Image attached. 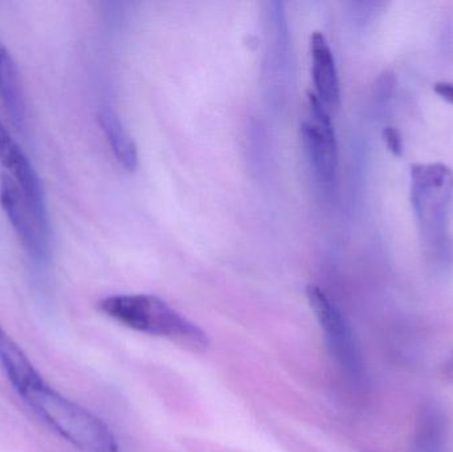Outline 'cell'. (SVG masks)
<instances>
[{
  "mask_svg": "<svg viewBox=\"0 0 453 452\" xmlns=\"http://www.w3.org/2000/svg\"><path fill=\"white\" fill-rule=\"evenodd\" d=\"M98 310L133 331L162 337L191 353L210 347L206 332L183 318L167 303L151 295H113L98 303Z\"/></svg>",
  "mask_w": 453,
  "mask_h": 452,
  "instance_id": "1",
  "label": "cell"
},
{
  "mask_svg": "<svg viewBox=\"0 0 453 452\" xmlns=\"http://www.w3.org/2000/svg\"><path fill=\"white\" fill-rule=\"evenodd\" d=\"M56 434L81 452H119L116 437L98 417L56 392L47 382L19 395Z\"/></svg>",
  "mask_w": 453,
  "mask_h": 452,
  "instance_id": "2",
  "label": "cell"
},
{
  "mask_svg": "<svg viewBox=\"0 0 453 452\" xmlns=\"http://www.w3.org/2000/svg\"><path fill=\"white\" fill-rule=\"evenodd\" d=\"M453 198V172L443 164L411 167V203L426 243L434 249L449 244V215Z\"/></svg>",
  "mask_w": 453,
  "mask_h": 452,
  "instance_id": "3",
  "label": "cell"
},
{
  "mask_svg": "<svg viewBox=\"0 0 453 452\" xmlns=\"http://www.w3.org/2000/svg\"><path fill=\"white\" fill-rule=\"evenodd\" d=\"M306 296L319 318L333 357L353 381L361 382L365 377L364 361L350 324L319 287L309 286Z\"/></svg>",
  "mask_w": 453,
  "mask_h": 452,
  "instance_id": "4",
  "label": "cell"
},
{
  "mask_svg": "<svg viewBox=\"0 0 453 452\" xmlns=\"http://www.w3.org/2000/svg\"><path fill=\"white\" fill-rule=\"evenodd\" d=\"M0 206L27 255L35 263H47L50 257V238L40 227L26 196L8 174L0 178Z\"/></svg>",
  "mask_w": 453,
  "mask_h": 452,
  "instance_id": "5",
  "label": "cell"
},
{
  "mask_svg": "<svg viewBox=\"0 0 453 452\" xmlns=\"http://www.w3.org/2000/svg\"><path fill=\"white\" fill-rule=\"evenodd\" d=\"M308 98L314 122H303L301 126L303 146L321 182L330 185L335 180L338 167L337 141L332 119L316 93H309Z\"/></svg>",
  "mask_w": 453,
  "mask_h": 452,
  "instance_id": "6",
  "label": "cell"
},
{
  "mask_svg": "<svg viewBox=\"0 0 453 452\" xmlns=\"http://www.w3.org/2000/svg\"><path fill=\"white\" fill-rule=\"evenodd\" d=\"M0 164L15 180L31 206L40 227L50 238V215L44 188L36 170L23 149L13 140L7 127L0 121Z\"/></svg>",
  "mask_w": 453,
  "mask_h": 452,
  "instance_id": "7",
  "label": "cell"
},
{
  "mask_svg": "<svg viewBox=\"0 0 453 452\" xmlns=\"http://www.w3.org/2000/svg\"><path fill=\"white\" fill-rule=\"evenodd\" d=\"M311 77L316 96L326 108H337L341 101L340 79L334 55L321 32L311 36Z\"/></svg>",
  "mask_w": 453,
  "mask_h": 452,
  "instance_id": "8",
  "label": "cell"
},
{
  "mask_svg": "<svg viewBox=\"0 0 453 452\" xmlns=\"http://www.w3.org/2000/svg\"><path fill=\"white\" fill-rule=\"evenodd\" d=\"M0 366L18 395L42 384V374L35 369L20 345L0 326Z\"/></svg>",
  "mask_w": 453,
  "mask_h": 452,
  "instance_id": "9",
  "label": "cell"
},
{
  "mask_svg": "<svg viewBox=\"0 0 453 452\" xmlns=\"http://www.w3.org/2000/svg\"><path fill=\"white\" fill-rule=\"evenodd\" d=\"M0 98L13 126L20 129L26 121V97L18 65L0 42Z\"/></svg>",
  "mask_w": 453,
  "mask_h": 452,
  "instance_id": "10",
  "label": "cell"
},
{
  "mask_svg": "<svg viewBox=\"0 0 453 452\" xmlns=\"http://www.w3.org/2000/svg\"><path fill=\"white\" fill-rule=\"evenodd\" d=\"M97 119L117 162L127 172H134L138 166L137 145L116 111L103 108L98 111Z\"/></svg>",
  "mask_w": 453,
  "mask_h": 452,
  "instance_id": "11",
  "label": "cell"
},
{
  "mask_svg": "<svg viewBox=\"0 0 453 452\" xmlns=\"http://www.w3.org/2000/svg\"><path fill=\"white\" fill-rule=\"evenodd\" d=\"M447 426L443 413L434 405L420 411L415 448L418 452H443L446 448Z\"/></svg>",
  "mask_w": 453,
  "mask_h": 452,
  "instance_id": "12",
  "label": "cell"
},
{
  "mask_svg": "<svg viewBox=\"0 0 453 452\" xmlns=\"http://www.w3.org/2000/svg\"><path fill=\"white\" fill-rule=\"evenodd\" d=\"M383 138H385L386 145L388 150L395 156H401L403 151V142H402L401 134L395 127H386L383 132Z\"/></svg>",
  "mask_w": 453,
  "mask_h": 452,
  "instance_id": "13",
  "label": "cell"
},
{
  "mask_svg": "<svg viewBox=\"0 0 453 452\" xmlns=\"http://www.w3.org/2000/svg\"><path fill=\"white\" fill-rule=\"evenodd\" d=\"M436 95L441 96L444 100L453 105V84L452 82L441 81L434 85Z\"/></svg>",
  "mask_w": 453,
  "mask_h": 452,
  "instance_id": "14",
  "label": "cell"
}]
</instances>
